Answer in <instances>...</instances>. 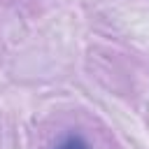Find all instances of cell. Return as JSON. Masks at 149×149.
I'll return each instance as SVG.
<instances>
[{"label":"cell","mask_w":149,"mask_h":149,"mask_svg":"<svg viewBox=\"0 0 149 149\" xmlns=\"http://www.w3.org/2000/svg\"><path fill=\"white\" fill-rule=\"evenodd\" d=\"M56 149H91V147H88V142H86L84 137H79V135H70V137H65Z\"/></svg>","instance_id":"1"}]
</instances>
